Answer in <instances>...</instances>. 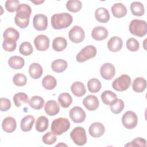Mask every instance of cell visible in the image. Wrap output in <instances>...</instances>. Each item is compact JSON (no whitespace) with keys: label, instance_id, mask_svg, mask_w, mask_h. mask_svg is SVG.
Returning a JSON list of instances; mask_svg holds the SVG:
<instances>
[{"label":"cell","instance_id":"1","mask_svg":"<svg viewBox=\"0 0 147 147\" xmlns=\"http://www.w3.org/2000/svg\"><path fill=\"white\" fill-rule=\"evenodd\" d=\"M32 13L30 6L26 3H21L16 10V15L14 17L16 24L20 28H26L29 23V18Z\"/></svg>","mask_w":147,"mask_h":147},{"label":"cell","instance_id":"2","mask_svg":"<svg viewBox=\"0 0 147 147\" xmlns=\"http://www.w3.org/2000/svg\"><path fill=\"white\" fill-rule=\"evenodd\" d=\"M72 21V16L68 13H57L51 17V25L55 29H62L68 28Z\"/></svg>","mask_w":147,"mask_h":147},{"label":"cell","instance_id":"3","mask_svg":"<svg viewBox=\"0 0 147 147\" xmlns=\"http://www.w3.org/2000/svg\"><path fill=\"white\" fill-rule=\"evenodd\" d=\"M70 127V122L66 118L60 117L54 119L51 124L52 132L55 135H61Z\"/></svg>","mask_w":147,"mask_h":147},{"label":"cell","instance_id":"4","mask_svg":"<svg viewBox=\"0 0 147 147\" xmlns=\"http://www.w3.org/2000/svg\"><path fill=\"white\" fill-rule=\"evenodd\" d=\"M129 29L131 34L140 37H143L147 32L146 22L144 20H133L130 22Z\"/></svg>","mask_w":147,"mask_h":147},{"label":"cell","instance_id":"5","mask_svg":"<svg viewBox=\"0 0 147 147\" xmlns=\"http://www.w3.org/2000/svg\"><path fill=\"white\" fill-rule=\"evenodd\" d=\"M70 137L74 142L79 146L85 145L87 141L86 130L80 126L75 127L70 133Z\"/></svg>","mask_w":147,"mask_h":147},{"label":"cell","instance_id":"6","mask_svg":"<svg viewBox=\"0 0 147 147\" xmlns=\"http://www.w3.org/2000/svg\"><path fill=\"white\" fill-rule=\"evenodd\" d=\"M96 48L91 45H87L81 49L76 57V61L79 63L84 62L94 57L96 55Z\"/></svg>","mask_w":147,"mask_h":147},{"label":"cell","instance_id":"7","mask_svg":"<svg viewBox=\"0 0 147 147\" xmlns=\"http://www.w3.org/2000/svg\"><path fill=\"white\" fill-rule=\"evenodd\" d=\"M130 77L126 74L121 75L112 83L113 88L118 91H123L128 89L131 84Z\"/></svg>","mask_w":147,"mask_h":147},{"label":"cell","instance_id":"8","mask_svg":"<svg viewBox=\"0 0 147 147\" xmlns=\"http://www.w3.org/2000/svg\"><path fill=\"white\" fill-rule=\"evenodd\" d=\"M123 125L128 129H133L138 123V118L136 114L132 111H126L122 117Z\"/></svg>","mask_w":147,"mask_h":147},{"label":"cell","instance_id":"9","mask_svg":"<svg viewBox=\"0 0 147 147\" xmlns=\"http://www.w3.org/2000/svg\"><path fill=\"white\" fill-rule=\"evenodd\" d=\"M69 40L74 43H80L82 42L85 37L84 30L79 26H74L68 32Z\"/></svg>","mask_w":147,"mask_h":147},{"label":"cell","instance_id":"10","mask_svg":"<svg viewBox=\"0 0 147 147\" xmlns=\"http://www.w3.org/2000/svg\"><path fill=\"white\" fill-rule=\"evenodd\" d=\"M70 118L75 123L83 122L86 117L85 111L79 106H75L72 108L69 112Z\"/></svg>","mask_w":147,"mask_h":147},{"label":"cell","instance_id":"11","mask_svg":"<svg viewBox=\"0 0 147 147\" xmlns=\"http://www.w3.org/2000/svg\"><path fill=\"white\" fill-rule=\"evenodd\" d=\"M33 25L34 29L38 31L45 30L48 26V18L42 14L35 15L33 19Z\"/></svg>","mask_w":147,"mask_h":147},{"label":"cell","instance_id":"12","mask_svg":"<svg viewBox=\"0 0 147 147\" xmlns=\"http://www.w3.org/2000/svg\"><path fill=\"white\" fill-rule=\"evenodd\" d=\"M115 74L114 66L110 63L103 64L100 69V74L102 78L106 80H111L113 78Z\"/></svg>","mask_w":147,"mask_h":147},{"label":"cell","instance_id":"13","mask_svg":"<svg viewBox=\"0 0 147 147\" xmlns=\"http://www.w3.org/2000/svg\"><path fill=\"white\" fill-rule=\"evenodd\" d=\"M36 48L40 51H44L49 47V39L44 34H40L36 36L34 40Z\"/></svg>","mask_w":147,"mask_h":147},{"label":"cell","instance_id":"14","mask_svg":"<svg viewBox=\"0 0 147 147\" xmlns=\"http://www.w3.org/2000/svg\"><path fill=\"white\" fill-rule=\"evenodd\" d=\"M105 131V128L104 125L99 122H94L90 126L88 129V132L90 136L95 138L101 137Z\"/></svg>","mask_w":147,"mask_h":147},{"label":"cell","instance_id":"15","mask_svg":"<svg viewBox=\"0 0 147 147\" xmlns=\"http://www.w3.org/2000/svg\"><path fill=\"white\" fill-rule=\"evenodd\" d=\"M83 103L88 110L94 111L99 107V102L96 96L92 95H89L84 98Z\"/></svg>","mask_w":147,"mask_h":147},{"label":"cell","instance_id":"16","mask_svg":"<svg viewBox=\"0 0 147 147\" xmlns=\"http://www.w3.org/2000/svg\"><path fill=\"white\" fill-rule=\"evenodd\" d=\"M123 46L122 40L118 36H113L107 42L108 49L113 52H117L120 51Z\"/></svg>","mask_w":147,"mask_h":147},{"label":"cell","instance_id":"17","mask_svg":"<svg viewBox=\"0 0 147 147\" xmlns=\"http://www.w3.org/2000/svg\"><path fill=\"white\" fill-rule=\"evenodd\" d=\"M109 32L107 29L101 26L95 27L91 32L92 37L96 41H102L107 38Z\"/></svg>","mask_w":147,"mask_h":147},{"label":"cell","instance_id":"18","mask_svg":"<svg viewBox=\"0 0 147 147\" xmlns=\"http://www.w3.org/2000/svg\"><path fill=\"white\" fill-rule=\"evenodd\" d=\"M17 127V122L16 119L11 117H7L5 118L2 123V128L6 133H12Z\"/></svg>","mask_w":147,"mask_h":147},{"label":"cell","instance_id":"19","mask_svg":"<svg viewBox=\"0 0 147 147\" xmlns=\"http://www.w3.org/2000/svg\"><path fill=\"white\" fill-rule=\"evenodd\" d=\"M44 110L46 114L49 116H54L57 114L60 110L58 103L54 100H48L44 106Z\"/></svg>","mask_w":147,"mask_h":147},{"label":"cell","instance_id":"20","mask_svg":"<svg viewBox=\"0 0 147 147\" xmlns=\"http://www.w3.org/2000/svg\"><path fill=\"white\" fill-rule=\"evenodd\" d=\"M96 20L101 23H106L110 20V14L107 9L105 7H99L95 12Z\"/></svg>","mask_w":147,"mask_h":147},{"label":"cell","instance_id":"21","mask_svg":"<svg viewBox=\"0 0 147 147\" xmlns=\"http://www.w3.org/2000/svg\"><path fill=\"white\" fill-rule=\"evenodd\" d=\"M111 11L114 17L120 18L126 16L127 9L122 3H117L111 6Z\"/></svg>","mask_w":147,"mask_h":147},{"label":"cell","instance_id":"22","mask_svg":"<svg viewBox=\"0 0 147 147\" xmlns=\"http://www.w3.org/2000/svg\"><path fill=\"white\" fill-rule=\"evenodd\" d=\"M29 74L32 78L34 79H39L42 74L41 65L37 63H32L29 68Z\"/></svg>","mask_w":147,"mask_h":147},{"label":"cell","instance_id":"23","mask_svg":"<svg viewBox=\"0 0 147 147\" xmlns=\"http://www.w3.org/2000/svg\"><path fill=\"white\" fill-rule=\"evenodd\" d=\"M34 122V118L32 115H28L24 117L21 121V129L23 131H29L31 130L33 123Z\"/></svg>","mask_w":147,"mask_h":147},{"label":"cell","instance_id":"24","mask_svg":"<svg viewBox=\"0 0 147 147\" xmlns=\"http://www.w3.org/2000/svg\"><path fill=\"white\" fill-rule=\"evenodd\" d=\"M8 64L9 67L14 69H21L25 64L24 59L18 56H11L8 60Z\"/></svg>","mask_w":147,"mask_h":147},{"label":"cell","instance_id":"25","mask_svg":"<svg viewBox=\"0 0 147 147\" xmlns=\"http://www.w3.org/2000/svg\"><path fill=\"white\" fill-rule=\"evenodd\" d=\"M71 90L73 94L78 97L83 96L86 92V89L84 84L80 82H74L71 87Z\"/></svg>","mask_w":147,"mask_h":147},{"label":"cell","instance_id":"26","mask_svg":"<svg viewBox=\"0 0 147 147\" xmlns=\"http://www.w3.org/2000/svg\"><path fill=\"white\" fill-rule=\"evenodd\" d=\"M68 67L67 62L63 59H56L51 64L52 69L57 73H61L64 71Z\"/></svg>","mask_w":147,"mask_h":147},{"label":"cell","instance_id":"27","mask_svg":"<svg viewBox=\"0 0 147 147\" xmlns=\"http://www.w3.org/2000/svg\"><path fill=\"white\" fill-rule=\"evenodd\" d=\"M133 90L136 92H142L146 88V81L141 77L136 78L132 83Z\"/></svg>","mask_w":147,"mask_h":147},{"label":"cell","instance_id":"28","mask_svg":"<svg viewBox=\"0 0 147 147\" xmlns=\"http://www.w3.org/2000/svg\"><path fill=\"white\" fill-rule=\"evenodd\" d=\"M67 45V41L65 38L62 37H57L52 41V48L56 52L63 51Z\"/></svg>","mask_w":147,"mask_h":147},{"label":"cell","instance_id":"29","mask_svg":"<svg viewBox=\"0 0 147 147\" xmlns=\"http://www.w3.org/2000/svg\"><path fill=\"white\" fill-rule=\"evenodd\" d=\"M49 126V121L45 116L39 117L36 122V130L38 132H43L45 131Z\"/></svg>","mask_w":147,"mask_h":147},{"label":"cell","instance_id":"30","mask_svg":"<svg viewBox=\"0 0 147 147\" xmlns=\"http://www.w3.org/2000/svg\"><path fill=\"white\" fill-rule=\"evenodd\" d=\"M42 85L46 90H53L57 85V81L53 76L49 75H46L42 80Z\"/></svg>","mask_w":147,"mask_h":147},{"label":"cell","instance_id":"31","mask_svg":"<svg viewBox=\"0 0 147 147\" xmlns=\"http://www.w3.org/2000/svg\"><path fill=\"white\" fill-rule=\"evenodd\" d=\"M130 10L131 13L136 16H142L145 13L144 6L143 4L140 2H133L131 3Z\"/></svg>","mask_w":147,"mask_h":147},{"label":"cell","instance_id":"32","mask_svg":"<svg viewBox=\"0 0 147 147\" xmlns=\"http://www.w3.org/2000/svg\"><path fill=\"white\" fill-rule=\"evenodd\" d=\"M58 102L62 107L67 108L72 104V99L69 93L63 92L59 95Z\"/></svg>","mask_w":147,"mask_h":147},{"label":"cell","instance_id":"33","mask_svg":"<svg viewBox=\"0 0 147 147\" xmlns=\"http://www.w3.org/2000/svg\"><path fill=\"white\" fill-rule=\"evenodd\" d=\"M102 101L106 105H110L111 103L117 98V95L110 90H106L102 92L100 96Z\"/></svg>","mask_w":147,"mask_h":147},{"label":"cell","instance_id":"34","mask_svg":"<svg viewBox=\"0 0 147 147\" xmlns=\"http://www.w3.org/2000/svg\"><path fill=\"white\" fill-rule=\"evenodd\" d=\"M28 103L32 109L35 110H40L44 106V100L40 96L34 95L29 100Z\"/></svg>","mask_w":147,"mask_h":147},{"label":"cell","instance_id":"35","mask_svg":"<svg viewBox=\"0 0 147 147\" xmlns=\"http://www.w3.org/2000/svg\"><path fill=\"white\" fill-rule=\"evenodd\" d=\"M13 100L15 106L17 107H20L22 103H28L29 102L28 96L24 92L16 94L13 98Z\"/></svg>","mask_w":147,"mask_h":147},{"label":"cell","instance_id":"36","mask_svg":"<svg viewBox=\"0 0 147 147\" xmlns=\"http://www.w3.org/2000/svg\"><path fill=\"white\" fill-rule=\"evenodd\" d=\"M125 107L123 101L121 99H115L110 105V110L114 114H117L122 111Z\"/></svg>","mask_w":147,"mask_h":147},{"label":"cell","instance_id":"37","mask_svg":"<svg viewBox=\"0 0 147 147\" xmlns=\"http://www.w3.org/2000/svg\"><path fill=\"white\" fill-rule=\"evenodd\" d=\"M3 37L4 39L13 40L16 41L20 37V33L16 29L10 27L7 28L3 32Z\"/></svg>","mask_w":147,"mask_h":147},{"label":"cell","instance_id":"38","mask_svg":"<svg viewBox=\"0 0 147 147\" xmlns=\"http://www.w3.org/2000/svg\"><path fill=\"white\" fill-rule=\"evenodd\" d=\"M102 84L96 78H92L87 82L88 90L92 93L98 92L100 90Z\"/></svg>","mask_w":147,"mask_h":147},{"label":"cell","instance_id":"39","mask_svg":"<svg viewBox=\"0 0 147 147\" xmlns=\"http://www.w3.org/2000/svg\"><path fill=\"white\" fill-rule=\"evenodd\" d=\"M82 7V3L79 0H69L67 2L66 8L72 13L80 11Z\"/></svg>","mask_w":147,"mask_h":147},{"label":"cell","instance_id":"40","mask_svg":"<svg viewBox=\"0 0 147 147\" xmlns=\"http://www.w3.org/2000/svg\"><path fill=\"white\" fill-rule=\"evenodd\" d=\"M19 51L21 54L24 56H29L31 55L33 51L32 44L29 42H22L19 48Z\"/></svg>","mask_w":147,"mask_h":147},{"label":"cell","instance_id":"41","mask_svg":"<svg viewBox=\"0 0 147 147\" xmlns=\"http://www.w3.org/2000/svg\"><path fill=\"white\" fill-rule=\"evenodd\" d=\"M13 82L16 86L21 87L25 86L26 84L27 79L24 74L18 73L14 75L13 78Z\"/></svg>","mask_w":147,"mask_h":147},{"label":"cell","instance_id":"42","mask_svg":"<svg viewBox=\"0 0 147 147\" xmlns=\"http://www.w3.org/2000/svg\"><path fill=\"white\" fill-rule=\"evenodd\" d=\"M2 47L5 51L7 52H13L16 48L17 42L13 40L4 39Z\"/></svg>","mask_w":147,"mask_h":147},{"label":"cell","instance_id":"43","mask_svg":"<svg viewBox=\"0 0 147 147\" xmlns=\"http://www.w3.org/2000/svg\"><path fill=\"white\" fill-rule=\"evenodd\" d=\"M126 47L131 52H136L139 49L140 44L134 38H129L126 41Z\"/></svg>","mask_w":147,"mask_h":147},{"label":"cell","instance_id":"44","mask_svg":"<svg viewBox=\"0 0 147 147\" xmlns=\"http://www.w3.org/2000/svg\"><path fill=\"white\" fill-rule=\"evenodd\" d=\"M20 5V1L18 0H7L5 2V8L7 11L13 13L16 11Z\"/></svg>","mask_w":147,"mask_h":147},{"label":"cell","instance_id":"45","mask_svg":"<svg viewBox=\"0 0 147 147\" xmlns=\"http://www.w3.org/2000/svg\"><path fill=\"white\" fill-rule=\"evenodd\" d=\"M42 140L45 144L52 145L56 141L57 138L55 134H53L52 132L49 131L42 136Z\"/></svg>","mask_w":147,"mask_h":147},{"label":"cell","instance_id":"46","mask_svg":"<svg viewBox=\"0 0 147 147\" xmlns=\"http://www.w3.org/2000/svg\"><path fill=\"white\" fill-rule=\"evenodd\" d=\"M146 145V140L141 137H137L132 140L130 143L125 145V146H141L145 147Z\"/></svg>","mask_w":147,"mask_h":147},{"label":"cell","instance_id":"47","mask_svg":"<svg viewBox=\"0 0 147 147\" xmlns=\"http://www.w3.org/2000/svg\"><path fill=\"white\" fill-rule=\"evenodd\" d=\"M11 107V102L9 99L5 98L0 99V109L1 111H6Z\"/></svg>","mask_w":147,"mask_h":147},{"label":"cell","instance_id":"48","mask_svg":"<svg viewBox=\"0 0 147 147\" xmlns=\"http://www.w3.org/2000/svg\"><path fill=\"white\" fill-rule=\"evenodd\" d=\"M31 2H32V3H34L35 5H40V4H41V3H43L44 1H31Z\"/></svg>","mask_w":147,"mask_h":147},{"label":"cell","instance_id":"49","mask_svg":"<svg viewBox=\"0 0 147 147\" xmlns=\"http://www.w3.org/2000/svg\"><path fill=\"white\" fill-rule=\"evenodd\" d=\"M59 145H64V146H67L66 145H65V144H58V145H57V146H59Z\"/></svg>","mask_w":147,"mask_h":147}]
</instances>
